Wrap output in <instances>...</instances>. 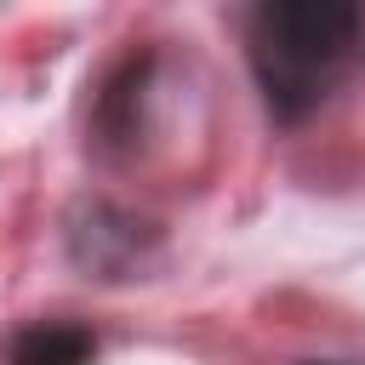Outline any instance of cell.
I'll use <instances>...</instances> for the list:
<instances>
[{
  "mask_svg": "<svg viewBox=\"0 0 365 365\" xmlns=\"http://www.w3.org/2000/svg\"><path fill=\"white\" fill-rule=\"evenodd\" d=\"M365 34L359 6L336 0H279L251 11V68L279 120L308 114L325 103V91L348 74L354 51Z\"/></svg>",
  "mask_w": 365,
  "mask_h": 365,
  "instance_id": "cell-1",
  "label": "cell"
},
{
  "mask_svg": "<svg viewBox=\"0 0 365 365\" xmlns=\"http://www.w3.org/2000/svg\"><path fill=\"white\" fill-rule=\"evenodd\" d=\"M91 359H97L91 331L68 319H34L6 348V365H91Z\"/></svg>",
  "mask_w": 365,
  "mask_h": 365,
  "instance_id": "cell-2",
  "label": "cell"
}]
</instances>
